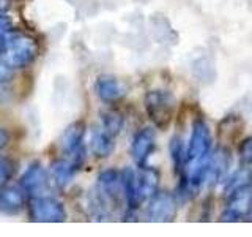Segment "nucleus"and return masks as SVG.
Wrapping results in <instances>:
<instances>
[{
    "label": "nucleus",
    "instance_id": "obj_1",
    "mask_svg": "<svg viewBox=\"0 0 252 237\" xmlns=\"http://www.w3.org/2000/svg\"><path fill=\"white\" fill-rule=\"evenodd\" d=\"M38 55V43L33 37L24 34H5L0 51V62L8 68H26Z\"/></svg>",
    "mask_w": 252,
    "mask_h": 237
},
{
    "label": "nucleus",
    "instance_id": "obj_2",
    "mask_svg": "<svg viewBox=\"0 0 252 237\" xmlns=\"http://www.w3.org/2000/svg\"><path fill=\"white\" fill-rule=\"evenodd\" d=\"M147 111L156 126H165L172 118L173 108H175V100L165 90H152L147 93Z\"/></svg>",
    "mask_w": 252,
    "mask_h": 237
},
{
    "label": "nucleus",
    "instance_id": "obj_3",
    "mask_svg": "<svg viewBox=\"0 0 252 237\" xmlns=\"http://www.w3.org/2000/svg\"><path fill=\"white\" fill-rule=\"evenodd\" d=\"M30 217L35 221L60 223L66 220V210L59 199L51 196H38L30 202Z\"/></svg>",
    "mask_w": 252,
    "mask_h": 237
},
{
    "label": "nucleus",
    "instance_id": "obj_4",
    "mask_svg": "<svg viewBox=\"0 0 252 237\" xmlns=\"http://www.w3.org/2000/svg\"><path fill=\"white\" fill-rule=\"evenodd\" d=\"M210 147H211V133L208 125L203 120H197L194 123L191 141H189L188 146V161L192 164L200 161L202 158L208 155Z\"/></svg>",
    "mask_w": 252,
    "mask_h": 237
},
{
    "label": "nucleus",
    "instance_id": "obj_5",
    "mask_svg": "<svg viewBox=\"0 0 252 237\" xmlns=\"http://www.w3.org/2000/svg\"><path fill=\"white\" fill-rule=\"evenodd\" d=\"M249 212H252V188L248 185L232 193L230 202H228V207L224 212L222 220L236 221L241 217L248 215Z\"/></svg>",
    "mask_w": 252,
    "mask_h": 237
},
{
    "label": "nucleus",
    "instance_id": "obj_6",
    "mask_svg": "<svg viewBox=\"0 0 252 237\" xmlns=\"http://www.w3.org/2000/svg\"><path fill=\"white\" fill-rule=\"evenodd\" d=\"M152 221H170L177 215V201L169 193H158L153 196L147 212Z\"/></svg>",
    "mask_w": 252,
    "mask_h": 237
},
{
    "label": "nucleus",
    "instance_id": "obj_7",
    "mask_svg": "<svg viewBox=\"0 0 252 237\" xmlns=\"http://www.w3.org/2000/svg\"><path fill=\"white\" fill-rule=\"evenodd\" d=\"M47 185V174L39 163L30 164L21 177V188L27 193H39Z\"/></svg>",
    "mask_w": 252,
    "mask_h": 237
},
{
    "label": "nucleus",
    "instance_id": "obj_8",
    "mask_svg": "<svg viewBox=\"0 0 252 237\" xmlns=\"http://www.w3.org/2000/svg\"><path fill=\"white\" fill-rule=\"evenodd\" d=\"M155 147V133L152 128H145L136 134L132 141V157L139 166H144L148 155Z\"/></svg>",
    "mask_w": 252,
    "mask_h": 237
},
{
    "label": "nucleus",
    "instance_id": "obj_9",
    "mask_svg": "<svg viewBox=\"0 0 252 237\" xmlns=\"http://www.w3.org/2000/svg\"><path fill=\"white\" fill-rule=\"evenodd\" d=\"M26 190L3 188L0 190V212L18 213L26 207Z\"/></svg>",
    "mask_w": 252,
    "mask_h": 237
},
{
    "label": "nucleus",
    "instance_id": "obj_10",
    "mask_svg": "<svg viewBox=\"0 0 252 237\" xmlns=\"http://www.w3.org/2000/svg\"><path fill=\"white\" fill-rule=\"evenodd\" d=\"M96 93L102 101L112 103L120 100L125 95V87L117 78L112 76H101L96 81Z\"/></svg>",
    "mask_w": 252,
    "mask_h": 237
},
{
    "label": "nucleus",
    "instance_id": "obj_11",
    "mask_svg": "<svg viewBox=\"0 0 252 237\" xmlns=\"http://www.w3.org/2000/svg\"><path fill=\"white\" fill-rule=\"evenodd\" d=\"M81 164L82 161H79L74 157H69V160L55 161L52 164V176H54L55 184L59 187H66L69 182L73 180L74 174L81 168Z\"/></svg>",
    "mask_w": 252,
    "mask_h": 237
},
{
    "label": "nucleus",
    "instance_id": "obj_12",
    "mask_svg": "<svg viewBox=\"0 0 252 237\" xmlns=\"http://www.w3.org/2000/svg\"><path fill=\"white\" fill-rule=\"evenodd\" d=\"M136 185L140 201H145L150 196H155L158 187V172L142 166L139 172H136Z\"/></svg>",
    "mask_w": 252,
    "mask_h": 237
},
{
    "label": "nucleus",
    "instance_id": "obj_13",
    "mask_svg": "<svg viewBox=\"0 0 252 237\" xmlns=\"http://www.w3.org/2000/svg\"><path fill=\"white\" fill-rule=\"evenodd\" d=\"M85 133V125L82 122L71 123L62 136V149L66 154H74L79 149H82V139Z\"/></svg>",
    "mask_w": 252,
    "mask_h": 237
},
{
    "label": "nucleus",
    "instance_id": "obj_14",
    "mask_svg": "<svg viewBox=\"0 0 252 237\" xmlns=\"http://www.w3.org/2000/svg\"><path fill=\"white\" fill-rule=\"evenodd\" d=\"M99 185H101V192L106 193V196L114 201L118 198V195L123 192V179L120 174L114 169H107L104 172H101Z\"/></svg>",
    "mask_w": 252,
    "mask_h": 237
},
{
    "label": "nucleus",
    "instance_id": "obj_15",
    "mask_svg": "<svg viewBox=\"0 0 252 237\" xmlns=\"http://www.w3.org/2000/svg\"><path fill=\"white\" fill-rule=\"evenodd\" d=\"M114 138L102 126L96 128L92 134V150L96 157H107L114 150Z\"/></svg>",
    "mask_w": 252,
    "mask_h": 237
},
{
    "label": "nucleus",
    "instance_id": "obj_16",
    "mask_svg": "<svg viewBox=\"0 0 252 237\" xmlns=\"http://www.w3.org/2000/svg\"><path fill=\"white\" fill-rule=\"evenodd\" d=\"M101 126L104 128L106 131H109L112 136H117L120 133L122 126H123V117L114 113V111H109V113H104L101 117Z\"/></svg>",
    "mask_w": 252,
    "mask_h": 237
},
{
    "label": "nucleus",
    "instance_id": "obj_17",
    "mask_svg": "<svg viewBox=\"0 0 252 237\" xmlns=\"http://www.w3.org/2000/svg\"><path fill=\"white\" fill-rule=\"evenodd\" d=\"M251 182H252V171L248 169V168H244V169L236 172L235 176L230 179V182L227 184L225 192L228 195H232L233 192H236V190H240L243 187H248Z\"/></svg>",
    "mask_w": 252,
    "mask_h": 237
},
{
    "label": "nucleus",
    "instance_id": "obj_18",
    "mask_svg": "<svg viewBox=\"0 0 252 237\" xmlns=\"http://www.w3.org/2000/svg\"><path fill=\"white\" fill-rule=\"evenodd\" d=\"M170 154H172V158H173V163H175L178 168H180V166H183L185 160H188V149L185 150L183 142H181V139H178V138L172 139Z\"/></svg>",
    "mask_w": 252,
    "mask_h": 237
},
{
    "label": "nucleus",
    "instance_id": "obj_19",
    "mask_svg": "<svg viewBox=\"0 0 252 237\" xmlns=\"http://www.w3.org/2000/svg\"><path fill=\"white\" fill-rule=\"evenodd\" d=\"M14 171V164L11 160H8L5 157H0V188H2L8 180L11 179Z\"/></svg>",
    "mask_w": 252,
    "mask_h": 237
},
{
    "label": "nucleus",
    "instance_id": "obj_20",
    "mask_svg": "<svg viewBox=\"0 0 252 237\" xmlns=\"http://www.w3.org/2000/svg\"><path fill=\"white\" fill-rule=\"evenodd\" d=\"M240 155L241 160L246 164H252V138L246 139L240 147Z\"/></svg>",
    "mask_w": 252,
    "mask_h": 237
},
{
    "label": "nucleus",
    "instance_id": "obj_21",
    "mask_svg": "<svg viewBox=\"0 0 252 237\" xmlns=\"http://www.w3.org/2000/svg\"><path fill=\"white\" fill-rule=\"evenodd\" d=\"M11 29H13V21L6 14L0 16V35L8 34V32H11Z\"/></svg>",
    "mask_w": 252,
    "mask_h": 237
},
{
    "label": "nucleus",
    "instance_id": "obj_22",
    "mask_svg": "<svg viewBox=\"0 0 252 237\" xmlns=\"http://www.w3.org/2000/svg\"><path fill=\"white\" fill-rule=\"evenodd\" d=\"M8 142H10V133L3 128H0V150L5 149L8 146Z\"/></svg>",
    "mask_w": 252,
    "mask_h": 237
},
{
    "label": "nucleus",
    "instance_id": "obj_23",
    "mask_svg": "<svg viewBox=\"0 0 252 237\" xmlns=\"http://www.w3.org/2000/svg\"><path fill=\"white\" fill-rule=\"evenodd\" d=\"M11 6V0H0V16L6 14Z\"/></svg>",
    "mask_w": 252,
    "mask_h": 237
}]
</instances>
